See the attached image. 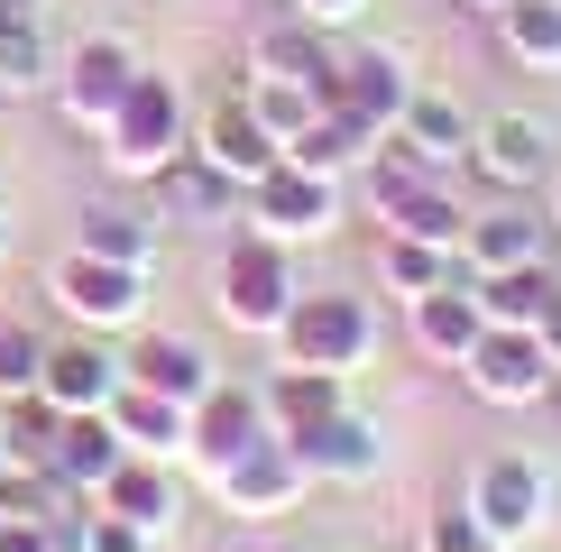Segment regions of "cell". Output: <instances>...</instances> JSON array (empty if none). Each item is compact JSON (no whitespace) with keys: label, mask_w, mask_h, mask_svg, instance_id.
<instances>
[{"label":"cell","mask_w":561,"mask_h":552,"mask_svg":"<svg viewBox=\"0 0 561 552\" xmlns=\"http://www.w3.org/2000/svg\"><path fill=\"white\" fill-rule=\"evenodd\" d=\"M121 424L138 433V451H175V405L157 396V387H129V396H121Z\"/></svg>","instance_id":"29"},{"label":"cell","mask_w":561,"mask_h":552,"mask_svg":"<svg viewBox=\"0 0 561 552\" xmlns=\"http://www.w3.org/2000/svg\"><path fill=\"white\" fill-rule=\"evenodd\" d=\"M470 387H479V396H497V405H534V396L552 387V350H543V341H525V332H506V341L479 332Z\"/></svg>","instance_id":"6"},{"label":"cell","mask_w":561,"mask_h":552,"mask_svg":"<svg viewBox=\"0 0 561 552\" xmlns=\"http://www.w3.org/2000/svg\"><path fill=\"white\" fill-rule=\"evenodd\" d=\"M129 46L121 37H92V46H75V74H65V111L75 120H111V111L129 102Z\"/></svg>","instance_id":"8"},{"label":"cell","mask_w":561,"mask_h":552,"mask_svg":"<svg viewBox=\"0 0 561 552\" xmlns=\"http://www.w3.org/2000/svg\"><path fill=\"white\" fill-rule=\"evenodd\" d=\"M194 433H203L194 451L221 470V460H240L249 442H259V405H249V396H221V387H213V396H203V424H194Z\"/></svg>","instance_id":"19"},{"label":"cell","mask_w":561,"mask_h":552,"mask_svg":"<svg viewBox=\"0 0 561 552\" xmlns=\"http://www.w3.org/2000/svg\"><path fill=\"white\" fill-rule=\"evenodd\" d=\"M304 488V460L276 451V442H249L240 460H221V497L240 506V516H267V506H286Z\"/></svg>","instance_id":"9"},{"label":"cell","mask_w":561,"mask_h":552,"mask_svg":"<svg viewBox=\"0 0 561 552\" xmlns=\"http://www.w3.org/2000/svg\"><path fill=\"white\" fill-rule=\"evenodd\" d=\"M111 516H129L138 534H157V525L175 516V497H167L157 470H129V460H121V470H111Z\"/></svg>","instance_id":"22"},{"label":"cell","mask_w":561,"mask_h":552,"mask_svg":"<svg viewBox=\"0 0 561 552\" xmlns=\"http://www.w3.org/2000/svg\"><path fill=\"white\" fill-rule=\"evenodd\" d=\"M460 240H470V258H479L488 276H506V267H534V221H525V212L470 221V230H460Z\"/></svg>","instance_id":"20"},{"label":"cell","mask_w":561,"mask_h":552,"mask_svg":"<svg viewBox=\"0 0 561 552\" xmlns=\"http://www.w3.org/2000/svg\"><path fill=\"white\" fill-rule=\"evenodd\" d=\"M387 276H396L405 295H433V286H442V249H433V240H396V249H387Z\"/></svg>","instance_id":"30"},{"label":"cell","mask_w":561,"mask_h":552,"mask_svg":"<svg viewBox=\"0 0 561 552\" xmlns=\"http://www.w3.org/2000/svg\"><path fill=\"white\" fill-rule=\"evenodd\" d=\"M167 212H175V221L230 212V166H167Z\"/></svg>","instance_id":"24"},{"label":"cell","mask_w":561,"mask_h":552,"mask_svg":"<svg viewBox=\"0 0 561 552\" xmlns=\"http://www.w3.org/2000/svg\"><path fill=\"white\" fill-rule=\"evenodd\" d=\"M148 240H157L148 221H121V212H83V249H92V258H121V267H138V258H148Z\"/></svg>","instance_id":"27"},{"label":"cell","mask_w":561,"mask_h":552,"mask_svg":"<svg viewBox=\"0 0 561 552\" xmlns=\"http://www.w3.org/2000/svg\"><path fill=\"white\" fill-rule=\"evenodd\" d=\"M470 157H479V175L497 184V194H525V184L552 175V129L534 120V111H497L488 129H470Z\"/></svg>","instance_id":"4"},{"label":"cell","mask_w":561,"mask_h":552,"mask_svg":"<svg viewBox=\"0 0 561 552\" xmlns=\"http://www.w3.org/2000/svg\"><path fill=\"white\" fill-rule=\"evenodd\" d=\"M304 10H313V19H359L368 0H304Z\"/></svg>","instance_id":"35"},{"label":"cell","mask_w":561,"mask_h":552,"mask_svg":"<svg viewBox=\"0 0 561 552\" xmlns=\"http://www.w3.org/2000/svg\"><path fill=\"white\" fill-rule=\"evenodd\" d=\"M0 479H10V424H0Z\"/></svg>","instance_id":"36"},{"label":"cell","mask_w":561,"mask_h":552,"mask_svg":"<svg viewBox=\"0 0 561 552\" xmlns=\"http://www.w3.org/2000/svg\"><path fill=\"white\" fill-rule=\"evenodd\" d=\"M83 534H92V552H148V534H138L129 516H92Z\"/></svg>","instance_id":"32"},{"label":"cell","mask_w":561,"mask_h":552,"mask_svg":"<svg viewBox=\"0 0 561 552\" xmlns=\"http://www.w3.org/2000/svg\"><path fill=\"white\" fill-rule=\"evenodd\" d=\"M267 221L295 230V240L304 230H332V194H322L304 166H267Z\"/></svg>","instance_id":"17"},{"label":"cell","mask_w":561,"mask_h":552,"mask_svg":"<svg viewBox=\"0 0 561 552\" xmlns=\"http://www.w3.org/2000/svg\"><path fill=\"white\" fill-rule=\"evenodd\" d=\"M304 470H332V479H368L378 470V424H359V414H322L313 433L295 442Z\"/></svg>","instance_id":"13"},{"label":"cell","mask_w":561,"mask_h":552,"mask_svg":"<svg viewBox=\"0 0 561 552\" xmlns=\"http://www.w3.org/2000/svg\"><path fill=\"white\" fill-rule=\"evenodd\" d=\"M0 10H10V19H28V10H37V0H0Z\"/></svg>","instance_id":"37"},{"label":"cell","mask_w":561,"mask_h":552,"mask_svg":"<svg viewBox=\"0 0 561 552\" xmlns=\"http://www.w3.org/2000/svg\"><path fill=\"white\" fill-rule=\"evenodd\" d=\"M0 258H10V212H0Z\"/></svg>","instance_id":"38"},{"label":"cell","mask_w":561,"mask_h":552,"mask_svg":"<svg viewBox=\"0 0 561 552\" xmlns=\"http://www.w3.org/2000/svg\"><path fill=\"white\" fill-rule=\"evenodd\" d=\"M203 129H213V166H230V175H267L276 166V129L249 102H221Z\"/></svg>","instance_id":"14"},{"label":"cell","mask_w":561,"mask_h":552,"mask_svg":"<svg viewBox=\"0 0 561 552\" xmlns=\"http://www.w3.org/2000/svg\"><path fill=\"white\" fill-rule=\"evenodd\" d=\"M138 387H157V396H213V359L194 341H148L138 350Z\"/></svg>","instance_id":"16"},{"label":"cell","mask_w":561,"mask_h":552,"mask_svg":"<svg viewBox=\"0 0 561 552\" xmlns=\"http://www.w3.org/2000/svg\"><path fill=\"white\" fill-rule=\"evenodd\" d=\"M286 341H295V368H322V378H341V368H359V359H368L378 322H368L359 295H322V304H304V313L286 322Z\"/></svg>","instance_id":"1"},{"label":"cell","mask_w":561,"mask_h":552,"mask_svg":"<svg viewBox=\"0 0 561 552\" xmlns=\"http://www.w3.org/2000/svg\"><path fill=\"white\" fill-rule=\"evenodd\" d=\"M506 46L525 65H561V0H506Z\"/></svg>","instance_id":"21"},{"label":"cell","mask_w":561,"mask_h":552,"mask_svg":"<svg viewBox=\"0 0 561 552\" xmlns=\"http://www.w3.org/2000/svg\"><path fill=\"white\" fill-rule=\"evenodd\" d=\"M111 166L121 175H167L175 166V92L138 74L129 102L111 111Z\"/></svg>","instance_id":"2"},{"label":"cell","mask_w":561,"mask_h":552,"mask_svg":"<svg viewBox=\"0 0 561 552\" xmlns=\"http://www.w3.org/2000/svg\"><path fill=\"white\" fill-rule=\"evenodd\" d=\"M488 534H479V516H442L433 525V552H479Z\"/></svg>","instance_id":"33"},{"label":"cell","mask_w":561,"mask_h":552,"mask_svg":"<svg viewBox=\"0 0 561 552\" xmlns=\"http://www.w3.org/2000/svg\"><path fill=\"white\" fill-rule=\"evenodd\" d=\"M479 295H414V341H424V350H451V359H470L479 350Z\"/></svg>","instance_id":"15"},{"label":"cell","mask_w":561,"mask_h":552,"mask_svg":"<svg viewBox=\"0 0 561 552\" xmlns=\"http://www.w3.org/2000/svg\"><path fill=\"white\" fill-rule=\"evenodd\" d=\"M470 516H479L488 543L534 534V525H543V479H534V460H488L479 488H470Z\"/></svg>","instance_id":"5"},{"label":"cell","mask_w":561,"mask_h":552,"mask_svg":"<svg viewBox=\"0 0 561 552\" xmlns=\"http://www.w3.org/2000/svg\"><path fill=\"white\" fill-rule=\"evenodd\" d=\"M341 74H350L341 111H359L368 129H378V120H396V111L414 102V92H405V56H396V46H359V56H350Z\"/></svg>","instance_id":"12"},{"label":"cell","mask_w":561,"mask_h":552,"mask_svg":"<svg viewBox=\"0 0 561 552\" xmlns=\"http://www.w3.org/2000/svg\"><path fill=\"white\" fill-rule=\"evenodd\" d=\"M378 194H387V221H396V240H433V249H451L460 230H470V221H460V203H451V194H433V184H414V157H405V166H387V175H378Z\"/></svg>","instance_id":"7"},{"label":"cell","mask_w":561,"mask_h":552,"mask_svg":"<svg viewBox=\"0 0 561 552\" xmlns=\"http://www.w3.org/2000/svg\"><path fill=\"white\" fill-rule=\"evenodd\" d=\"M37 387H46V405H65V414H92V405H111V359L92 350V341H56L37 368Z\"/></svg>","instance_id":"11"},{"label":"cell","mask_w":561,"mask_h":552,"mask_svg":"<svg viewBox=\"0 0 561 552\" xmlns=\"http://www.w3.org/2000/svg\"><path fill=\"white\" fill-rule=\"evenodd\" d=\"M259 74H286V83H332L313 37H259Z\"/></svg>","instance_id":"28"},{"label":"cell","mask_w":561,"mask_h":552,"mask_svg":"<svg viewBox=\"0 0 561 552\" xmlns=\"http://www.w3.org/2000/svg\"><path fill=\"white\" fill-rule=\"evenodd\" d=\"M56 433H65V405H19L10 414V460L19 470H56Z\"/></svg>","instance_id":"26"},{"label":"cell","mask_w":561,"mask_h":552,"mask_svg":"<svg viewBox=\"0 0 561 552\" xmlns=\"http://www.w3.org/2000/svg\"><path fill=\"white\" fill-rule=\"evenodd\" d=\"M37 83H46V46H37V28L0 10V92H37Z\"/></svg>","instance_id":"25"},{"label":"cell","mask_w":561,"mask_h":552,"mask_svg":"<svg viewBox=\"0 0 561 552\" xmlns=\"http://www.w3.org/2000/svg\"><path fill=\"white\" fill-rule=\"evenodd\" d=\"M221 304H230V322H249V332H276V322L295 313V286H286L276 240H240L221 258Z\"/></svg>","instance_id":"3"},{"label":"cell","mask_w":561,"mask_h":552,"mask_svg":"<svg viewBox=\"0 0 561 552\" xmlns=\"http://www.w3.org/2000/svg\"><path fill=\"white\" fill-rule=\"evenodd\" d=\"M396 120H405V138H414V166H424V157H460V148H470V120H460V111L451 102H442V92H414V102L405 111H396Z\"/></svg>","instance_id":"18"},{"label":"cell","mask_w":561,"mask_h":552,"mask_svg":"<svg viewBox=\"0 0 561 552\" xmlns=\"http://www.w3.org/2000/svg\"><path fill=\"white\" fill-rule=\"evenodd\" d=\"M37 368H46V350H37L28 332H0V396H28Z\"/></svg>","instance_id":"31"},{"label":"cell","mask_w":561,"mask_h":552,"mask_svg":"<svg viewBox=\"0 0 561 552\" xmlns=\"http://www.w3.org/2000/svg\"><path fill=\"white\" fill-rule=\"evenodd\" d=\"M534 322H543V350L561 359V295H543V313H534Z\"/></svg>","instance_id":"34"},{"label":"cell","mask_w":561,"mask_h":552,"mask_svg":"<svg viewBox=\"0 0 561 552\" xmlns=\"http://www.w3.org/2000/svg\"><path fill=\"white\" fill-rule=\"evenodd\" d=\"M470 10H506V0H470Z\"/></svg>","instance_id":"39"},{"label":"cell","mask_w":561,"mask_h":552,"mask_svg":"<svg viewBox=\"0 0 561 552\" xmlns=\"http://www.w3.org/2000/svg\"><path fill=\"white\" fill-rule=\"evenodd\" d=\"M121 460H111V433L92 424V414H65V433H56V479H111Z\"/></svg>","instance_id":"23"},{"label":"cell","mask_w":561,"mask_h":552,"mask_svg":"<svg viewBox=\"0 0 561 552\" xmlns=\"http://www.w3.org/2000/svg\"><path fill=\"white\" fill-rule=\"evenodd\" d=\"M56 286H65V304H75L83 322H121L138 304V267L121 258H92V249H75V258L56 267Z\"/></svg>","instance_id":"10"}]
</instances>
